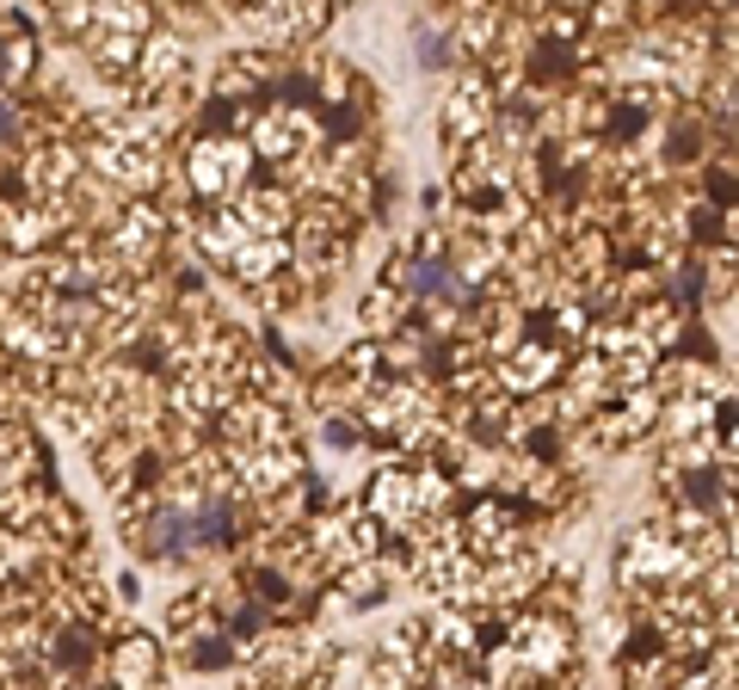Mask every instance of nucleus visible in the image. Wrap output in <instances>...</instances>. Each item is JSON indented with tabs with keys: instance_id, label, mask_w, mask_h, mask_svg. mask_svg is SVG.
Returning a JSON list of instances; mask_svg holds the SVG:
<instances>
[{
	"instance_id": "obj_1",
	"label": "nucleus",
	"mask_w": 739,
	"mask_h": 690,
	"mask_svg": "<svg viewBox=\"0 0 739 690\" xmlns=\"http://www.w3.org/2000/svg\"><path fill=\"white\" fill-rule=\"evenodd\" d=\"M7 136H13V118H7V111H0V142H7Z\"/></svg>"
}]
</instances>
